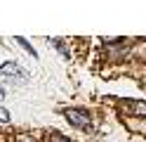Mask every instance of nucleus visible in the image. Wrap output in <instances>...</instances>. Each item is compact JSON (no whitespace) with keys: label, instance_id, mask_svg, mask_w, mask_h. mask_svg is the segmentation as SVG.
<instances>
[{"label":"nucleus","instance_id":"3","mask_svg":"<svg viewBox=\"0 0 146 142\" xmlns=\"http://www.w3.org/2000/svg\"><path fill=\"white\" fill-rule=\"evenodd\" d=\"M47 142H73V140H68V137H64L61 133H57V130H52L50 135H47Z\"/></svg>","mask_w":146,"mask_h":142},{"label":"nucleus","instance_id":"7","mask_svg":"<svg viewBox=\"0 0 146 142\" xmlns=\"http://www.w3.org/2000/svg\"><path fill=\"white\" fill-rule=\"evenodd\" d=\"M3 97H5V90H3V88H0V100H3Z\"/></svg>","mask_w":146,"mask_h":142},{"label":"nucleus","instance_id":"2","mask_svg":"<svg viewBox=\"0 0 146 142\" xmlns=\"http://www.w3.org/2000/svg\"><path fill=\"white\" fill-rule=\"evenodd\" d=\"M0 76H3V78H19V81H26V76H29V73H26L19 64L5 62L3 66H0Z\"/></svg>","mask_w":146,"mask_h":142},{"label":"nucleus","instance_id":"4","mask_svg":"<svg viewBox=\"0 0 146 142\" xmlns=\"http://www.w3.org/2000/svg\"><path fill=\"white\" fill-rule=\"evenodd\" d=\"M17 43H19L21 47H26V50H29V52H31L33 57H35V55H38V52H35V50H33V45H31L29 40H26V38H21V36H19V38H17Z\"/></svg>","mask_w":146,"mask_h":142},{"label":"nucleus","instance_id":"1","mask_svg":"<svg viewBox=\"0 0 146 142\" xmlns=\"http://www.w3.org/2000/svg\"><path fill=\"white\" fill-rule=\"evenodd\" d=\"M66 121L71 123V126L80 128V130H90L92 133V128H94L92 116H90V111H85V109H68L66 111Z\"/></svg>","mask_w":146,"mask_h":142},{"label":"nucleus","instance_id":"5","mask_svg":"<svg viewBox=\"0 0 146 142\" xmlns=\"http://www.w3.org/2000/svg\"><path fill=\"white\" fill-rule=\"evenodd\" d=\"M0 123H10V111L0 107Z\"/></svg>","mask_w":146,"mask_h":142},{"label":"nucleus","instance_id":"6","mask_svg":"<svg viewBox=\"0 0 146 142\" xmlns=\"http://www.w3.org/2000/svg\"><path fill=\"white\" fill-rule=\"evenodd\" d=\"M17 142H35L31 135H19V137H17Z\"/></svg>","mask_w":146,"mask_h":142}]
</instances>
